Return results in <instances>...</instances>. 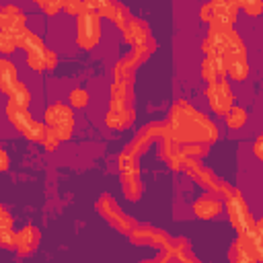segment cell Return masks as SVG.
I'll return each mask as SVG.
<instances>
[{
    "label": "cell",
    "mask_w": 263,
    "mask_h": 263,
    "mask_svg": "<svg viewBox=\"0 0 263 263\" xmlns=\"http://www.w3.org/2000/svg\"><path fill=\"white\" fill-rule=\"evenodd\" d=\"M12 228V216L8 214V210L4 205H0V232L10 230Z\"/></svg>",
    "instance_id": "41"
},
{
    "label": "cell",
    "mask_w": 263,
    "mask_h": 263,
    "mask_svg": "<svg viewBox=\"0 0 263 263\" xmlns=\"http://www.w3.org/2000/svg\"><path fill=\"white\" fill-rule=\"evenodd\" d=\"M23 27H27L25 12L16 4H4L0 8V29L8 31V33H14V31H18Z\"/></svg>",
    "instance_id": "17"
},
{
    "label": "cell",
    "mask_w": 263,
    "mask_h": 263,
    "mask_svg": "<svg viewBox=\"0 0 263 263\" xmlns=\"http://www.w3.org/2000/svg\"><path fill=\"white\" fill-rule=\"evenodd\" d=\"M210 152L208 144H181V154L183 156H191V158H201Z\"/></svg>",
    "instance_id": "32"
},
{
    "label": "cell",
    "mask_w": 263,
    "mask_h": 263,
    "mask_svg": "<svg viewBox=\"0 0 263 263\" xmlns=\"http://www.w3.org/2000/svg\"><path fill=\"white\" fill-rule=\"evenodd\" d=\"M14 245H16V232H14L12 228L0 232V247H4V249H14Z\"/></svg>",
    "instance_id": "39"
},
{
    "label": "cell",
    "mask_w": 263,
    "mask_h": 263,
    "mask_svg": "<svg viewBox=\"0 0 263 263\" xmlns=\"http://www.w3.org/2000/svg\"><path fill=\"white\" fill-rule=\"evenodd\" d=\"M39 242H41V232H39V228L33 226V224H27V226H23V228L16 232L14 251H16L18 255L27 257V255H31V253L39 247Z\"/></svg>",
    "instance_id": "14"
},
{
    "label": "cell",
    "mask_w": 263,
    "mask_h": 263,
    "mask_svg": "<svg viewBox=\"0 0 263 263\" xmlns=\"http://www.w3.org/2000/svg\"><path fill=\"white\" fill-rule=\"evenodd\" d=\"M210 4V25L232 27L238 16V2L234 0H212Z\"/></svg>",
    "instance_id": "11"
},
{
    "label": "cell",
    "mask_w": 263,
    "mask_h": 263,
    "mask_svg": "<svg viewBox=\"0 0 263 263\" xmlns=\"http://www.w3.org/2000/svg\"><path fill=\"white\" fill-rule=\"evenodd\" d=\"M199 187H203L208 193H214L216 197H220V199H224L226 197V193L232 189L222 177H218L212 168H208V166H201L193 177H191Z\"/></svg>",
    "instance_id": "12"
},
{
    "label": "cell",
    "mask_w": 263,
    "mask_h": 263,
    "mask_svg": "<svg viewBox=\"0 0 263 263\" xmlns=\"http://www.w3.org/2000/svg\"><path fill=\"white\" fill-rule=\"evenodd\" d=\"M129 240L134 245H140V247H152L156 251H164L168 245H171V234L162 228H156V226H150V224H138L129 234Z\"/></svg>",
    "instance_id": "9"
},
{
    "label": "cell",
    "mask_w": 263,
    "mask_h": 263,
    "mask_svg": "<svg viewBox=\"0 0 263 263\" xmlns=\"http://www.w3.org/2000/svg\"><path fill=\"white\" fill-rule=\"evenodd\" d=\"M121 191L129 201H138L144 193V183L140 177H121Z\"/></svg>",
    "instance_id": "26"
},
{
    "label": "cell",
    "mask_w": 263,
    "mask_h": 263,
    "mask_svg": "<svg viewBox=\"0 0 263 263\" xmlns=\"http://www.w3.org/2000/svg\"><path fill=\"white\" fill-rule=\"evenodd\" d=\"M88 92L82 88V86H76V88H72L70 90V95H68V107L70 109H84L86 105H88Z\"/></svg>",
    "instance_id": "29"
},
{
    "label": "cell",
    "mask_w": 263,
    "mask_h": 263,
    "mask_svg": "<svg viewBox=\"0 0 263 263\" xmlns=\"http://www.w3.org/2000/svg\"><path fill=\"white\" fill-rule=\"evenodd\" d=\"M222 203H224V208H226V216H228L230 224L234 226V230H236L238 234H247V232L253 228L255 218L251 216V210H249V205H247V201H245L240 189H234V187H232V189L226 193V197L222 199Z\"/></svg>",
    "instance_id": "4"
},
{
    "label": "cell",
    "mask_w": 263,
    "mask_h": 263,
    "mask_svg": "<svg viewBox=\"0 0 263 263\" xmlns=\"http://www.w3.org/2000/svg\"><path fill=\"white\" fill-rule=\"evenodd\" d=\"M160 259L166 263H199L187 238H171V245L162 251Z\"/></svg>",
    "instance_id": "13"
},
{
    "label": "cell",
    "mask_w": 263,
    "mask_h": 263,
    "mask_svg": "<svg viewBox=\"0 0 263 263\" xmlns=\"http://www.w3.org/2000/svg\"><path fill=\"white\" fill-rule=\"evenodd\" d=\"M43 123H45V127H49V129L55 132V136L60 138V142H64V140H70V138H72L76 119H74L72 109H70L66 103L55 101V103H51V105L45 109V113H43Z\"/></svg>",
    "instance_id": "5"
},
{
    "label": "cell",
    "mask_w": 263,
    "mask_h": 263,
    "mask_svg": "<svg viewBox=\"0 0 263 263\" xmlns=\"http://www.w3.org/2000/svg\"><path fill=\"white\" fill-rule=\"evenodd\" d=\"M97 210H99V214H101L115 230H119L121 234H129V232L138 226V222H136L132 216L123 214V210L119 208V203H117L109 193H105V195L99 197Z\"/></svg>",
    "instance_id": "7"
},
{
    "label": "cell",
    "mask_w": 263,
    "mask_h": 263,
    "mask_svg": "<svg viewBox=\"0 0 263 263\" xmlns=\"http://www.w3.org/2000/svg\"><path fill=\"white\" fill-rule=\"evenodd\" d=\"M103 35L101 16L92 10H82L76 16V45L82 49H92Z\"/></svg>",
    "instance_id": "6"
},
{
    "label": "cell",
    "mask_w": 263,
    "mask_h": 263,
    "mask_svg": "<svg viewBox=\"0 0 263 263\" xmlns=\"http://www.w3.org/2000/svg\"><path fill=\"white\" fill-rule=\"evenodd\" d=\"M220 60H222V66H224V74L230 76L236 82L245 80L249 76V72H251L249 60H247L245 41L236 31L230 33V37H228V41H226V45L222 49Z\"/></svg>",
    "instance_id": "3"
},
{
    "label": "cell",
    "mask_w": 263,
    "mask_h": 263,
    "mask_svg": "<svg viewBox=\"0 0 263 263\" xmlns=\"http://www.w3.org/2000/svg\"><path fill=\"white\" fill-rule=\"evenodd\" d=\"M18 47L21 49H25V53L27 55H43L45 53V43H43V39L37 35V33H33L31 29L25 33V37L21 39V43H18Z\"/></svg>",
    "instance_id": "24"
},
{
    "label": "cell",
    "mask_w": 263,
    "mask_h": 263,
    "mask_svg": "<svg viewBox=\"0 0 263 263\" xmlns=\"http://www.w3.org/2000/svg\"><path fill=\"white\" fill-rule=\"evenodd\" d=\"M261 220H255L253 228L247 234H238L236 240L228 249L230 263H259L263 259V242H261Z\"/></svg>",
    "instance_id": "2"
},
{
    "label": "cell",
    "mask_w": 263,
    "mask_h": 263,
    "mask_svg": "<svg viewBox=\"0 0 263 263\" xmlns=\"http://www.w3.org/2000/svg\"><path fill=\"white\" fill-rule=\"evenodd\" d=\"M199 263H201V261H199Z\"/></svg>",
    "instance_id": "45"
},
{
    "label": "cell",
    "mask_w": 263,
    "mask_h": 263,
    "mask_svg": "<svg viewBox=\"0 0 263 263\" xmlns=\"http://www.w3.org/2000/svg\"><path fill=\"white\" fill-rule=\"evenodd\" d=\"M136 121V109H107L105 113V125L109 129H125Z\"/></svg>",
    "instance_id": "20"
},
{
    "label": "cell",
    "mask_w": 263,
    "mask_h": 263,
    "mask_svg": "<svg viewBox=\"0 0 263 263\" xmlns=\"http://www.w3.org/2000/svg\"><path fill=\"white\" fill-rule=\"evenodd\" d=\"M201 166H203V164H201V160H199V158L183 156V158H181V168H179V171H183L187 177H193Z\"/></svg>",
    "instance_id": "33"
},
{
    "label": "cell",
    "mask_w": 263,
    "mask_h": 263,
    "mask_svg": "<svg viewBox=\"0 0 263 263\" xmlns=\"http://www.w3.org/2000/svg\"><path fill=\"white\" fill-rule=\"evenodd\" d=\"M261 146H263V138H261V136H257V138H255V144H253V154H255V158H257V160H263Z\"/></svg>",
    "instance_id": "43"
},
{
    "label": "cell",
    "mask_w": 263,
    "mask_h": 263,
    "mask_svg": "<svg viewBox=\"0 0 263 263\" xmlns=\"http://www.w3.org/2000/svg\"><path fill=\"white\" fill-rule=\"evenodd\" d=\"M14 49H16V41H14L12 33L0 29V53H12Z\"/></svg>",
    "instance_id": "36"
},
{
    "label": "cell",
    "mask_w": 263,
    "mask_h": 263,
    "mask_svg": "<svg viewBox=\"0 0 263 263\" xmlns=\"http://www.w3.org/2000/svg\"><path fill=\"white\" fill-rule=\"evenodd\" d=\"M199 72H201V78H203L208 84L218 82V80H224V76H226V74H224L222 60H220L218 55H205V58L201 60Z\"/></svg>",
    "instance_id": "21"
},
{
    "label": "cell",
    "mask_w": 263,
    "mask_h": 263,
    "mask_svg": "<svg viewBox=\"0 0 263 263\" xmlns=\"http://www.w3.org/2000/svg\"><path fill=\"white\" fill-rule=\"evenodd\" d=\"M154 49H156V41H154V37H150L144 45H138V47H132L121 60H119V64L123 66V68H127V70H136L138 66H142L152 53H154Z\"/></svg>",
    "instance_id": "15"
},
{
    "label": "cell",
    "mask_w": 263,
    "mask_h": 263,
    "mask_svg": "<svg viewBox=\"0 0 263 263\" xmlns=\"http://www.w3.org/2000/svg\"><path fill=\"white\" fill-rule=\"evenodd\" d=\"M58 66V53L53 49H45L43 53V68L45 70H53Z\"/></svg>",
    "instance_id": "40"
},
{
    "label": "cell",
    "mask_w": 263,
    "mask_h": 263,
    "mask_svg": "<svg viewBox=\"0 0 263 263\" xmlns=\"http://www.w3.org/2000/svg\"><path fill=\"white\" fill-rule=\"evenodd\" d=\"M43 134H45V123H43V121H37V119H33L31 125L23 132V136H25L29 142H41Z\"/></svg>",
    "instance_id": "30"
},
{
    "label": "cell",
    "mask_w": 263,
    "mask_h": 263,
    "mask_svg": "<svg viewBox=\"0 0 263 263\" xmlns=\"http://www.w3.org/2000/svg\"><path fill=\"white\" fill-rule=\"evenodd\" d=\"M16 84H18L16 66H14L10 60L0 58V90H2L4 95H10Z\"/></svg>",
    "instance_id": "23"
},
{
    "label": "cell",
    "mask_w": 263,
    "mask_h": 263,
    "mask_svg": "<svg viewBox=\"0 0 263 263\" xmlns=\"http://www.w3.org/2000/svg\"><path fill=\"white\" fill-rule=\"evenodd\" d=\"M62 10H66L70 16H78L82 12V0H66L62 2Z\"/></svg>",
    "instance_id": "38"
},
{
    "label": "cell",
    "mask_w": 263,
    "mask_h": 263,
    "mask_svg": "<svg viewBox=\"0 0 263 263\" xmlns=\"http://www.w3.org/2000/svg\"><path fill=\"white\" fill-rule=\"evenodd\" d=\"M222 210H224V203L214 193H205V195L197 197L195 203H193V214L201 220H212L218 214H222Z\"/></svg>",
    "instance_id": "18"
},
{
    "label": "cell",
    "mask_w": 263,
    "mask_h": 263,
    "mask_svg": "<svg viewBox=\"0 0 263 263\" xmlns=\"http://www.w3.org/2000/svg\"><path fill=\"white\" fill-rule=\"evenodd\" d=\"M121 33H123V41H125L127 45H132V47L144 45V43L152 37L148 23H146V21H142V18H136V16L127 23V27H125Z\"/></svg>",
    "instance_id": "16"
},
{
    "label": "cell",
    "mask_w": 263,
    "mask_h": 263,
    "mask_svg": "<svg viewBox=\"0 0 263 263\" xmlns=\"http://www.w3.org/2000/svg\"><path fill=\"white\" fill-rule=\"evenodd\" d=\"M134 107V86L111 82L109 86V109H127Z\"/></svg>",
    "instance_id": "19"
},
{
    "label": "cell",
    "mask_w": 263,
    "mask_h": 263,
    "mask_svg": "<svg viewBox=\"0 0 263 263\" xmlns=\"http://www.w3.org/2000/svg\"><path fill=\"white\" fill-rule=\"evenodd\" d=\"M37 6H39L47 16H53V14H58V12L62 10V2H60V0H49V2H47V0H39Z\"/></svg>",
    "instance_id": "37"
},
{
    "label": "cell",
    "mask_w": 263,
    "mask_h": 263,
    "mask_svg": "<svg viewBox=\"0 0 263 263\" xmlns=\"http://www.w3.org/2000/svg\"><path fill=\"white\" fill-rule=\"evenodd\" d=\"M140 263H166V261H162V259H156V261H148V259H146V261H140Z\"/></svg>",
    "instance_id": "44"
},
{
    "label": "cell",
    "mask_w": 263,
    "mask_h": 263,
    "mask_svg": "<svg viewBox=\"0 0 263 263\" xmlns=\"http://www.w3.org/2000/svg\"><path fill=\"white\" fill-rule=\"evenodd\" d=\"M171 136L179 144H212L220 138L218 125L191 103L179 99L173 103L166 119Z\"/></svg>",
    "instance_id": "1"
},
{
    "label": "cell",
    "mask_w": 263,
    "mask_h": 263,
    "mask_svg": "<svg viewBox=\"0 0 263 263\" xmlns=\"http://www.w3.org/2000/svg\"><path fill=\"white\" fill-rule=\"evenodd\" d=\"M238 8H242L249 16H259L261 10H263V2L261 0H240Z\"/></svg>",
    "instance_id": "34"
},
{
    "label": "cell",
    "mask_w": 263,
    "mask_h": 263,
    "mask_svg": "<svg viewBox=\"0 0 263 263\" xmlns=\"http://www.w3.org/2000/svg\"><path fill=\"white\" fill-rule=\"evenodd\" d=\"M41 146H43L47 152L58 150V146H60V138L55 136V132H53V129L45 127V134H43V138H41Z\"/></svg>",
    "instance_id": "35"
},
{
    "label": "cell",
    "mask_w": 263,
    "mask_h": 263,
    "mask_svg": "<svg viewBox=\"0 0 263 263\" xmlns=\"http://www.w3.org/2000/svg\"><path fill=\"white\" fill-rule=\"evenodd\" d=\"M132 18H134V16H132L129 8H127L125 4H121V2H117V6H115V16H113V23H115V25H117V27L123 31Z\"/></svg>",
    "instance_id": "31"
},
{
    "label": "cell",
    "mask_w": 263,
    "mask_h": 263,
    "mask_svg": "<svg viewBox=\"0 0 263 263\" xmlns=\"http://www.w3.org/2000/svg\"><path fill=\"white\" fill-rule=\"evenodd\" d=\"M117 168H119L121 177H140V171H142L138 158L127 152H121L117 156Z\"/></svg>",
    "instance_id": "25"
},
{
    "label": "cell",
    "mask_w": 263,
    "mask_h": 263,
    "mask_svg": "<svg viewBox=\"0 0 263 263\" xmlns=\"http://www.w3.org/2000/svg\"><path fill=\"white\" fill-rule=\"evenodd\" d=\"M4 115H6L8 123H10L16 132H21V134H23V132L31 125V121H33V117L29 115L27 109H21V107H16V105H12V103H8V101H6V107H4Z\"/></svg>",
    "instance_id": "22"
},
{
    "label": "cell",
    "mask_w": 263,
    "mask_h": 263,
    "mask_svg": "<svg viewBox=\"0 0 263 263\" xmlns=\"http://www.w3.org/2000/svg\"><path fill=\"white\" fill-rule=\"evenodd\" d=\"M247 117H249L247 109H245V107H238V105H232V107L224 113L226 125H228L230 129H240V127L247 123Z\"/></svg>",
    "instance_id": "27"
},
{
    "label": "cell",
    "mask_w": 263,
    "mask_h": 263,
    "mask_svg": "<svg viewBox=\"0 0 263 263\" xmlns=\"http://www.w3.org/2000/svg\"><path fill=\"white\" fill-rule=\"evenodd\" d=\"M8 103H12V105H16V107H21V109H27L29 103H31V92H29V88H27L23 82H18V84L12 88V92L8 95Z\"/></svg>",
    "instance_id": "28"
},
{
    "label": "cell",
    "mask_w": 263,
    "mask_h": 263,
    "mask_svg": "<svg viewBox=\"0 0 263 263\" xmlns=\"http://www.w3.org/2000/svg\"><path fill=\"white\" fill-rule=\"evenodd\" d=\"M205 99H208L210 109H212L216 115H224V113L234 105V92H232V88H230V84H228L226 78L208 84V88H205Z\"/></svg>",
    "instance_id": "10"
},
{
    "label": "cell",
    "mask_w": 263,
    "mask_h": 263,
    "mask_svg": "<svg viewBox=\"0 0 263 263\" xmlns=\"http://www.w3.org/2000/svg\"><path fill=\"white\" fill-rule=\"evenodd\" d=\"M8 166H10V156H8V152L0 146V173L8 171Z\"/></svg>",
    "instance_id": "42"
},
{
    "label": "cell",
    "mask_w": 263,
    "mask_h": 263,
    "mask_svg": "<svg viewBox=\"0 0 263 263\" xmlns=\"http://www.w3.org/2000/svg\"><path fill=\"white\" fill-rule=\"evenodd\" d=\"M166 132H168V127H166V121H152V123H148V125H142L140 127V132L136 134V138L125 146V150L123 152H127V154H132V156H140V154H144L156 140H160V138H164L166 136Z\"/></svg>",
    "instance_id": "8"
}]
</instances>
